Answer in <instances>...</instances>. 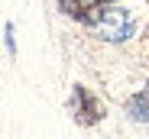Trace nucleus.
Wrapping results in <instances>:
<instances>
[{
  "label": "nucleus",
  "mask_w": 149,
  "mask_h": 139,
  "mask_svg": "<svg viewBox=\"0 0 149 139\" xmlns=\"http://www.w3.org/2000/svg\"><path fill=\"white\" fill-rule=\"evenodd\" d=\"M91 29L107 39V42H123V39H130L133 29H136V19L123 10V7H113V3H104L101 13H97L91 19Z\"/></svg>",
  "instance_id": "f257e3e1"
},
{
  "label": "nucleus",
  "mask_w": 149,
  "mask_h": 139,
  "mask_svg": "<svg viewBox=\"0 0 149 139\" xmlns=\"http://www.w3.org/2000/svg\"><path fill=\"white\" fill-rule=\"evenodd\" d=\"M71 113H74V123L78 126H94L104 120V104L97 100L84 84H74L71 87V100H68Z\"/></svg>",
  "instance_id": "f03ea898"
},
{
  "label": "nucleus",
  "mask_w": 149,
  "mask_h": 139,
  "mask_svg": "<svg viewBox=\"0 0 149 139\" xmlns=\"http://www.w3.org/2000/svg\"><path fill=\"white\" fill-rule=\"evenodd\" d=\"M104 3H110V0H62L58 10H62L65 16H71V19L84 23V26H91V19L101 13Z\"/></svg>",
  "instance_id": "7ed1b4c3"
},
{
  "label": "nucleus",
  "mask_w": 149,
  "mask_h": 139,
  "mask_svg": "<svg viewBox=\"0 0 149 139\" xmlns=\"http://www.w3.org/2000/svg\"><path fill=\"white\" fill-rule=\"evenodd\" d=\"M127 113H130V120H136V123H149V81L127 100Z\"/></svg>",
  "instance_id": "20e7f679"
}]
</instances>
